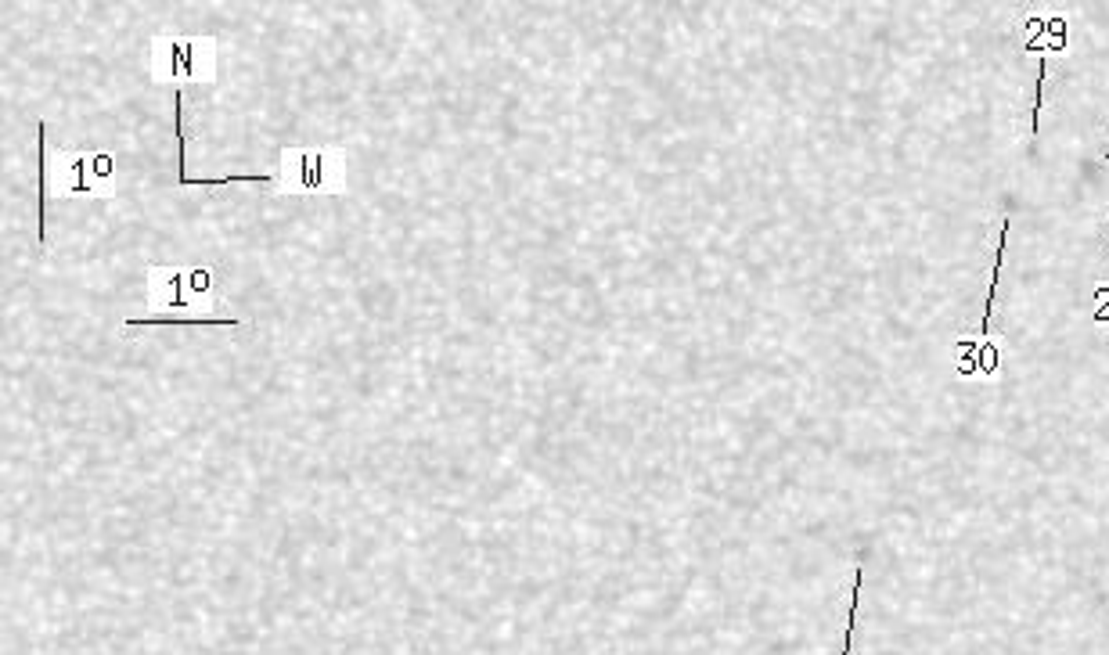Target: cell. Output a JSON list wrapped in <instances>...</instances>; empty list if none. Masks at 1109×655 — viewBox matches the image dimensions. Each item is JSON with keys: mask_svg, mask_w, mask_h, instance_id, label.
<instances>
[{"mask_svg": "<svg viewBox=\"0 0 1109 655\" xmlns=\"http://www.w3.org/2000/svg\"><path fill=\"white\" fill-rule=\"evenodd\" d=\"M278 188L296 195H343L346 191V148H285L281 152Z\"/></svg>", "mask_w": 1109, "mask_h": 655, "instance_id": "6da1fadb", "label": "cell"}, {"mask_svg": "<svg viewBox=\"0 0 1109 655\" xmlns=\"http://www.w3.org/2000/svg\"><path fill=\"white\" fill-rule=\"evenodd\" d=\"M152 72L155 80L188 83V80H213L217 65V40L209 36H159L152 47Z\"/></svg>", "mask_w": 1109, "mask_h": 655, "instance_id": "7a4b0ae2", "label": "cell"}, {"mask_svg": "<svg viewBox=\"0 0 1109 655\" xmlns=\"http://www.w3.org/2000/svg\"><path fill=\"white\" fill-rule=\"evenodd\" d=\"M148 299L159 314L184 310V306L213 310V274L206 267H152L148 270Z\"/></svg>", "mask_w": 1109, "mask_h": 655, "instance_id": "3957f363", "label": "cell"}, {"mask_svg": "<svg viewBox=\"0 0 1109 655\" xmlns=\"http://www.w3.org/2000/svg\"><path fill=\"white\" fill-rule=\"evenodd\" d=\"M65 195L98 198L116 188V159L109 152H73L62 155Z\"/></svg>", "mask_w": 1109, "mask_h": 655, "instance_id": "277c9868", "label": "cell"}, {"mask_svg": "<svg viewBox=\"0 0 1109 655\" xmlns=\"http://www.w3.org/2000/svg\"><path fill=\"white\" fill-rule=\"evenodd\" d=\"M148 324H242L238 317H224V314H148V317H127V328H148Z\"/></svg>", "mask_w": 1109, "mask_h": 655, "instance_id": "5b68a950", "label": "cell"}, {"mask_svg": "<svg viewBox=\"0 0 1109 655\" xmlns=\"http://www.w3.org/2000/svg\"><path fill=\"white\" fill-rule=\"evenodd\" d=\"M40 134V224H37V238L40 245H47V202H51V162H47V123L40 119L37 123Z\"/></svg>", "mask_w": 1109, "mask_h": 655, "instance_id": "8992f818", "label": "cell"}, {"mask_svg": "<svg viewBox=\"0 0 1109 655\" xmlns=\"http://www.w3.org/2000/svg\"><path fill=\"white\" fill-rule=\"evenodd\" d=\"M224 184H278V173H227V177H184L181 188H224Z\"/></svg>", "mask_w": 1109, "mask_h": 655, "instance_id": "52a82bcc", "label": "cell"}, {"mask_svg": "<svg viewBox=\"0 0 1109 655\" xmlns=\"http://www.w3.org/2000/svg\"><path fill=\"white\" fill-rule=\"evenodd\" d=\"M1045 80H1048V65H1045V58H1041V65H1037V94H1034V119H1030V126H1034V134H1037V126H1041V108H1045Z\"/></svg>", "mask_w": 1109, "mask_h": 655, "instance_id": "ba28073f", "label": "cell"}]
</instances>
